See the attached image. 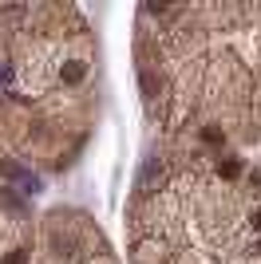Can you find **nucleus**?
I'll use <instances>...</instances> for the list:
<instances>
[{"mask_svg":"<svg viewBox=\"0 0 261 264\" xmlns=\"http://www.w3.org/2000/svg\"><path fill=\"white\" fill-rule=\"evenodd\" d=\"M135 56L158 138L261 150V4H151Z\"/></svg>","mask_w":261,"mask_h":264,"instance_id":"obj_1","label":"nucleus"}]
</instances>
